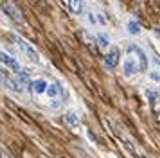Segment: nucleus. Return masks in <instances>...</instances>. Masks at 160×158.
Listing matches in <instances>:
<instances>
[{"instance_id": "1", "label": "nucleus", "mask_w": 160, "mask_h": 158, "mask_svg": "<svg viewBox=\"0 0 160 158\" xmlns=\"http://www.w3.org/2000/svg\"><path fill=\"white\" fill-rule=\"evenodd\" d=\"M0 85L13 93H23V85L18 81L16 74H13L11 70H8L2 65H0Z\"/></svg>"}, {"instance_id": "2", "label": "nucleus", "mask_w": 160, "mask_h": 158, "mask_svg": "<svg viewBox=\"0 0 160 158\" xmlns=\"http://www.w3.org/2000/svg\"><path fill=\"white\" fill-rule=\"evenodd\" d=\"M11 40L15 42V45L22 50V54L29 59L31 63H36V65L42 63V56H40V52H38V50L34 49L27 40H23L22 36H18V34H13V36H11Z\"/></svg>"}, {"instance_id": "3", "label": "nucleus", "mask_w": 160, "mask_h": 158, "mask_svg": "<svg viewBox=\"0 0 160 158\" xmlns=\"http://www.w3.org/2000/svg\"><path fill=\"white\" fill-rule=\"evenodd\" d=\"M0 7H2V11L8 14L9 20H13L15 23H22L23 22V16H22V11L18 9L13 0H0Z\"/></svg>"}, {"instance_id": "4", "label": "nucleus", "mask_w": 160, "mask_h": 158, "mask_svg": "<svg viewBox=\"0 0 160 158\" xmlns=\"http://www.w3.org/2000/svg\"><path fill=\"white\" fill-rule=\"evenodd\" d=\"M137 72H142L140 70V61H138V57L133 56V54H128L122 61V74L126 77H133Z\"/></svg>"}, {"instance_id": "5", "label": "nucleus", "mask_w": 160, "mask_h": 158, "mask_svg": "<svg viewBox=\"0 0 160 158\" xmlns=\"http://www.w3.org/2000/svg\"><path fill=\"white\" fill-rule=\"evenodd\" d=\"M0 65L6 67L8 70H11L13 74H18V72L22 70V65L18 63V59L13 57L11 54H8L6 50H0Z\"/></svg>"}, {"instance_id": "6", "label": "nucleus", "mask_w": 160, "mask_h": 158, "mask_svg": "<svg viewBox=\"0 0 160 158\" xmlns=\"http://www.w3.org/2000/svg\"><path fill=\"white\" fill-rule=\"evenodd\" d=\"M47 86H49V83L43 77H34V79H31V83L27 85V90L32 95H42V93L47 92Z\"/></svg>"}, {"instance_id": "7", "label": "nucleus", "mask_w": 160, "mask_h": 158, "mask_svg": "<svg viewBox=\"0 0 160 158\" xmlns=\"http://www.w3.org/2000/svg\"><path fill=\"white\" fill-rule=\"evenodd\" d=\"M45 95H47V97H49L51 101H59L61 97H63V95H65V88H63V85H61V83H58V81H54V83H49Z\"/></svg>"}, {"instance_id": "8", "label": "nucleus", "mask_w": 160, "mask_h": 158, "mask_svg": "<svg viewBox=\"0 0 160 158\" xmlns=\"http://www.w3.org/2000/svg\"><path fill=\"white\" fill-rule=\"evenodd\" d=\"M119 59H121V50L117 49V47H112V49H108L106 54H104V67L112 70V68L117 67Z\"/></svg>"}, {"instance_id": "9", "label": "nucleus", "mask_w": 160, "mask_h": 158, "mask_svg": "<svg viewBox=\"0 0 160 158\" xmlns=\"http://www.w3.org/2000/svg\"><path fill=\"white\" fill-rule=\"evenodd\" d=\"M128 54H135L138 57V61H140V70L146 72L148 70V56H146V52L140 47L137 45H128Z\"/></svg>"}, {"instance_id": "10", "label": "nucleus", "mask_w": 160, "mask_h": 158, "mask_svg": "<svg viewBox=\"0 0 160 158\" xmlns=\"http://www.w3.org/2000/svg\"><path fill=\"white\" fill-rule=\"evenodd\" d=\"M70 13L74 14H83L85 13V0H67Z\"/></svg>"}, {"instance_id": "11", "label": "nucleus", "mask_w": 160, "mask_h": 158, "mask_svg": "<svg viewBox=\"0 0 160 158\" xmlns=\"http://www.w3.org/2000/svg\"><path fill=\"white\" fill-rule=\"evenodd\" d=\"M65 122L70 126V128H79L81 126V119H79V115L76 113V111H67L65 113Z\"/></svg>"}, {"instance_id": "12", "label": "nucleus", "mask_w": 160, "mask_h": 158, "mask_svg": "<svg viewBox=\"0 0 160 158\" xmlns=\"http://www.w3.org/2000/svg\"><path fill=\"white\" fill-rule=\"evenodd\" d=\"M95 42H97V45H99L101 49H108L110 45H112V40H110V36L106 34V32H97Z\"/></svg>"}, {"instance_id": "13", "label": "nucleus", "mask_w": 160, "mask_h": 158, "mask_svg": "<svg viewBox=\"0 0 160 158\" xmlns=\"http://www.w3.org/2000/svg\"><path fill=\"white\" fill-rule=\"evenodd\" d=\"M126 29H128V32H130L131 36H138L140 34V23L138 22H135V20H128V23H126Z\"/></svg>"}, {"instance_id": "14", "label": "nucleus", "mask_w": 160, "mask_h": 158, "mask_svg": "<svg viewBox=\"0 0 160 158\" xmlns=\"http://www.w3.org/2000/svg\"><path fill=\"white\" fill-rule=\"evenodd\" d=\"M16 77H18V81L22 83L23 86H27L31 83V76H29V70H25V68H22V70L16 74Z\"/></svg>"}, {"instance_id": "15", "label": "nucleus", "mask_w": 160, "mask_h": 158, "mask_svg": "<svg viewBox=\"0 0 160 158\" xmlns=\"http://www.w3.org/2000/svg\"><path fill=\"white\" fill-rule=\"evenodd\" d=\"M158 90H153V88H148V90H146V97H148V99H149V102H155V101L158 99Z\"/></svg>"}, {"instance_id": "16", "label": "nucleus", "mask_w": 160, "mask_h": 158, "mask_svg": "<svg viewBox=\"0 0 160 158\" xmlns=\"http://www.w3.org/2000/svg\"><path fill=\"white\" fill-rule=\"evenodd\" d=\"M87 22L90 23V25H95V23H97V13L88 11V13H87Z\"/></svg>"}, {"instance_id": "17", "label": "nucleus", "mask_w": 160, "mask_h": 158, "mask_svg": "<svg viewBox=\"0 0 160 158\" xmlns=\"http://www.w3.org/2000/svg\"><path fill=\"white\" fill-rule=\"evenodd\" d=\"M149 77H151L153 81H160V74L157 70H153V72H149Z\"/></svg>"}, {"instance_id": "18", "label": "nucleus", "mask_w": 160, "mask_h": 158, "mask_svg": "<svg viewBox=\"0 0 160 158\" xmlns=\"http://www.w3.org/2000/svg\"><path fill=\"white\" fill-rule=\"evenodd\" d=\"M97 20H99V23H106V20H104V16H102V13H97Z\"/></svg>"}, {"instance_id": "19", "label": "nucleus", "mask_w": 160, "mask_h": 158, "mask_svg": "<svg viewBox=\"0 0 160 158\" xmlns=\"http://www.w3.org/2000/svg\"><path fill=\"white\" fill-rule=\"evenodd\" d=\"M0 156H2V158H13L9 153H6V151H0Z\"/></svg>"}, {"instance_id": "20", "label": "nucleus", "mask_w": 160, "mask_h": 158, "mask_svg": "<svg viewBox=\"0 0 160 158\" xmlns=\"http://www.w3.org/2000/svg\"><path fill=\"white\" fill-rule=\"evenodd\" d=\"M153 61H155V63H157V65H158V67H160V57H155Z\"/></svg>"}]
</instances>
